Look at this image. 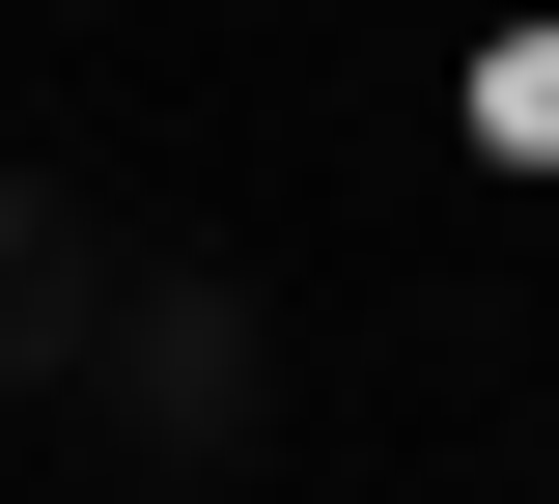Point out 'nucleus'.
Instances as JSON below:
<instances>
[{
	"label": "nucleus",
	"instance_id": "nucleus-1",
	"mask_svg": "<svg viewBox=\"0 0 559 504\" xmlns=\"http://www.w3.org/2000/svg\"><path fill=\"white\" fill-rule=\"evenodd\" d=\"M84 421H112L140 477H252V421H280V308L224 281V253H112V337H84Z\"/></svg>",
	"mask_w": 559,
	"mask_h": 504
},
{
	"label": "nucleus",
	"instance_id": "nucleus-2",
	"mask_svg": "<svg viewBox=\"0 0 559 504\" xmlns=\"http://www.w3.org/2000/svg\"><path fill=\"white\" fill-rule=\"evenodd\" d=\"M84 337H112V224H84L57 168H0V421L84 392Z\"/></svg>",
	"mask_w": 559,
	"mask_h": 504
}]
</instances>
